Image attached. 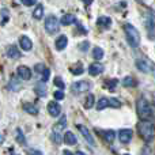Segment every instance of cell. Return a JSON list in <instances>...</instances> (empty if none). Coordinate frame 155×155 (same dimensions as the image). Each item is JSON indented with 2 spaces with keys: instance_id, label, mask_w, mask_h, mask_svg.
<instances>
[{
  "instance_id": "cell-1",
  "label": "cell",
  "mask_w": 155,
  "mask_h": 155,
  "mask_svg": "<svg viewBox=\"0 0 155 155\" xmlns=\"http://www.w3.org/2000/svg\"><path fill=\"white\" fill-rule=\"evenodd\" d=\"M137 131H139L142 139L146 140V142H151V140L154 139V135H155L154 125L148 120H142L140 121V123L137 124Z\"/></svg>"
},
{
  "instance_id": "cell-2",
  "label": "cell",
  "mask_w": 155,
  "mask_h": 155,
  "mask_svg": "<svg viewBox=\"0 0 155 155\" xmlns=\"http://www.w3.org/2000/svg\"><path fill=\"white\" fill-rule=\"evenodd\" d=\"M136 110H137V116H139L140 120H150V118L153 117V109H151L148 101L144 98L137 99Z\"/></svg>"
},
{
  "instance_id": "cell-3",
  "label": "cell",
  "mask_w": 155,
  "mask_h": 155,
  "mask_svg": "<svg viewBox=\"0 0 155 155\" xmlns=\"http://www.w3.org/2000/svg\"><path fill=\"white\" fill-rule=\"evenodd\" d=\"M124 31H125V35H127V40H128L129 45L134 46V48H137L140 44V34L136 29H135L132 25L127 23L124 25Z\"/></svg>"
},
{
  "instance_id": "cell-4",
  "label": "cell",
  "mask_w": 155,
  "mask_h": 155,
  "mask_svg": "<svg viewBox=\"0 0 155 155\" xmlns=\"http://www.w3.org/2000/svg\"><path fill=\"white\" fill-rule=\"evenodd\" d=\"M105 107H116V109H118V107H121V102L118 99L104 97V98H101L97 102V110H102Z\"/></svg>"
},
{
  "instance_id": "cell-5",
  "label": "cell",
  "mask_w": 155,
  "mask_h": 155,
  "mask_svg": "<svg viewBox=\"0 0 155 155\" xmlns=\"http://www.w3.org/2000/svg\"><path fill=\"white\" fill-rule=\"evenodd\" d=\"M60 29V21L56 18L54 15H49L48 18L45 19V30L49 34H54L57 33Z\"/></svg>"
},
{
  "instance_id": "cell-6",
  "label": "cell",
  "mask_w": 155,
  "mask_h": 155,
  "mask_svg": "<svg viewBox=\"0 0 155 155\" xmlns=\"http://www.w3.org/2000/svg\"><path fill=\"white\" fill-rule=\"evenodd\" d=\"M88 90H90V83L84 82V80H82V82H76L71 86V91H72L74 94H76V95L80 94V93H84V91H88Z\"/></svg>"
},
{
  "instance_id": "cell-7",
  "label": "cell",
  "mask_w": 155,
  "mask_h": 155,
  "mask_svg": "<svg viewBox=\"0 0 155 155\" xmlns=\"http://www.w3.org/2000/svg\"><path fill=\"white\" fill-rule=\"evenodd\" d=\"M136 65H137V68H139L142 72L151 74V72H154V70H155L154 64L151 61H148V60H137Z\"/></svg>"
},
{
  "instance_id": "cell-8",
  "label": "cell",
  "mask_w": 155,
  "mask_h": 155,
  "mask_svg": "<svg viewBox=\"0 0 155 155\" xmlns=\"http://www.w3.org/2000/svg\"><path fill=\"white\" fill-rule=\"evenodd\" d=\"M132 135H134V132H132L131 129H121V131L118 132V139H120V142L123 143V144H128L132 140Z\"/></svg>"
},
{
  "instance_id": "cell-9",
  "label": "cell",
  "mask_w": 155,
  "mask_h": 155,
  "mask_svg": "<svg viewBox=\"0 0 155 155\" xmlns=\"http://www.w3.org/2000/svg\"><path fill=\"white\" fill-rule=\"evenodd\" d=\"M48 112L52 117H57V116H60V113H61V107H60V105L57 104V102H49Z\"/></svg>"
},
{
  "instance_id": "cell-10",
  "label": "cell",
  "mask_w": 155,
  "mask_h": 155,
  "mask_svg": "<svg viewBox=\"0 0 155 155\" xmlns=\"http://www.w3.org/2000/svg\"><path fill=\"white\" fill-rule=\"evenodd\" d=\"M104 70L105 68L101 63H94V64H91L90 68H88V74H90L91 76H97V75L104 72Z\"/></svg>"
},
{
  "instance_id": "cell-11",
  "label": "cell",
  "mask_w": 155,
  "mask_h": 155,
  "mask_svg": "<svg viewBox=\"0 0 155 155\" xmlns=\"http://www.w3.org/2000/svg\"><path fill=\"white\" fill-rule=\"evenodd\" d=\"M18 75L21 79L29 80L30 78H31V71H30V68L25 67V65H21V67H18Z\"/></svg>"
},
{
  "instance_id": "cell-12",
  "label": "cell",
  "mask_w": 155,
  "mask_h": 155,
  "mask_svg": "<svg viewBox=\"0 0 155 155\" xmlns=\"http://www.w3.org/2000/svg\"><path fill=\"white\" fill-rule=\"evenodd\" d=\"M78 129H79L80 132H82V135H83V137H84L86 140H87V143L88 144H91V146H94V139H93V136H91V134H90V131H88L87 128H86L84 125H78Z\"/></svg>"
},
{
  "instance_id": "cell-13",
  "label": "cell",
  "mask_w": 155,
  "mask_h": 155,
  "mask_svg": "<svg viewBox=\"0 0 155 155\" xmlns=\"http://www.w3.org/2000/svg\"><path fill=\"white\" fill-rule=\"evenodd\" d=\"M21 46H22V49L23 51H31V48H33V42H31V40H30L29 37H26V35H22L21 37Z\"/></svg>"
},
{
  "instance_id": "cell-14",
  "label": "cell",
  "mask_w": 155,
  "mask_h": 155,
  "mask_svg": "<svg viewBox=\"0 0 155 155\" xmlns=\"http://www.w3.org/2000/svg\"><path fill=\"white\" fill-rule=\"evenodd\" d=\"M7 56L10 57V59H14V60H18V59H21V52L18 51V48H15V46H10V48L7 49Z\"/></svg>"
},
{
  "instance_id": "cell-15",
  "label": "cell",
  "mask_w": 155,
  "mask_h": 155,
  "mask_svg": "<svg viewBox=\"0 0 155 155\" xmlns=\"http://www.w3.org/2000/svg\"><path fill=\"white\" fill-rule=\"evenodd\" d=\"M67 44H68V38L65 37L64 34L60 35V37L56 40V49H59V51H63V49H65Z\"/></svg>"
},
{
  "instance_id": "cell-16",
  "label": "cell",
  "mask_w": 155,
  "mask_h": 155,
  "mask_svg": "<svg viewBox=\"0 0 155 155\" xmlns=\"http://www.w3.org/2000/svg\"><path fill=\"white\" fill-rule=\"evenodd\" d=\"M76 22V18H75V15H64L61 19H60V25H63V26H68V25H71V23H75Z\"/></svg>"
},
{
  "instance_id": "cell-17",
  "label": "cell",
  "mask_w": 155,
  "mask_h": 155,
  "mask_svg": "<svg viewBox=\"0 0 155 155\" xmlns=\"http://www.w3.org/2000/svg\"><path fill=\"white\" fill-rule=\"evenodd\" d=\"M97 23H98V26H101V27L109 29L110 25H112V21H110V18H107V16H101V18L97 21Z\"/></svg>"
},
{
  "instance_id": "cell-18",
  "label": "cell",
  "mask_w": 155,
  "mask_h": 155,
  "mask_svg": "<svg viewBox=\"0 0 155 155\" xmlns=\"http://www.w3.org/2000/svg\"><path fill=\"white\" fill-rule=\"evenodd\" d=\"M67 127V117L65 116H61V118H60V121L54 125V128H53V131H56V132H59V131H63V129Z\"/></svg>"
},
{
  "instance_id": "cell-19",
  "label": "cell",
  "mask_w": 155,
  "mask_h": 155,
  "mask_svg": "<svg viewBox=\"0 0 155 155\" xmlns=\"http://www.w3.org/2000/svg\"><path fill=\"white\" fill-rule=\"evenodd\" d=\"M64 142L67 143V144H76L78 139H76V136L72 134V132H67V134L64 135Z\"/></svg>"
},
{
  "instance_id": "cell-20",
  "label": "cell",
  "mask_w": 155,
  "mask_h": 155,
  "mask_svg": "<svg viewBox=\"0 0 155 155\" xmlns=\"http://www.w3.org/2000/svg\"><path fill=\"white\" fill-rule=\"evenodd\" d=\"M102 136H104V139L106 140L107 143H113V140H114V131H104L102 132Z\"/></svg>"
},
{
  "instance_id": "cell-21",
  "label": "cell",
  "mask_w": 155,
  "mask_h": 155,
  "mask_svg": "<svg viewBox=\"0 0 155 155\" xmlns=\"http://www.w3.org/2000/svg\"><path fill=\"white\" fill-rule=\"evenodd\" d=\"M71 72H72L74 75H82L83 74V64L82 63H76V64H74L72 67H71Z\"/></svg>"
},
{
  "instance_id": "cell-22",
  "label": "cell",
  "mask_w": 155,
  "mask_h": 155,
  "mask_svg": "<svg viewBox=\"0 0 155 155\" xmlns=\"http://www.w3.org/2000/svg\"><path fill=\"white\" fill-rule=\"evenodd\" d=\"M23 109L26 110L27 113H30V114H33V116L38 114V109L34 106V105H31V104H25V105H23Z\"/></svg>"
},
{
  "instance_id": "cell-23",
  "label": "cell",
  "mask_w": 155,
  "mask_h": 155,
  "mask_svg": "<svg viewBox=\"0 0 155 155\" xmlns=\"http://www.w3.org/2000/svg\"><path fill=\"white\" fill-rule=\"evenodd\" d=\"M15 137H16V142L19 143V144H25L26 143V139H25V135L23 132H22V129H16L15 131Z\"/></svg>"
},
{
  "instance_id": "cell-24",
  "label": "cell",
  "mask_w": 155,
  "mask_h": 155,
  "mask_svg": "<svg viewBox=\"0 0 155 155\" xmlns=\"http://www.w3.org/2000/svg\"><path fill=\"white\" fill-rule=\"evenodd\" d=\"M123 84L125 86V87H135V86H136V80L132 76H127V78H124Z\"/></svg>"
},
{
  "instance_id": "cell-25",
  "label": "cell",
  "mask_w": 155,
  "mask_h": 155,
  "mask_svg": "<svg viewBox=\"0 0 155 155\" xmlns=\"http://www.w3.org/2000/svg\"><path fill=\"white\" fill-rule=\"evenodd\" d=\"M94 102H95V98H94V95H93V94H88V95L86 97L84 107H86V109H90V107H93Z\"/></svg>"
},
{
  "instance_id": "cell-26",
  "label": "cell",
  "mask_w": 155,
  "mask_h": 155,
  "mask_svg": "<svg viewBox=\"0 0 155 155\" xmlns=\"http://www.w3.org/2000/svg\"><path fill=\"white\" fill-rule=\"evenodd\" d=\"M44 15V7L41 4H38V7L34 10V12H33V16H34L35 19H41Z\"/></svg>"
},
{
  "instance_id": "cell-27",
  "label": "cell",
  "mask_w": 155,
  "mask_h": 155,
  "mask_svg": "<svg viewBox=\"0 0 155 155\" xmlns=\"http://www.w3.org/2000/svg\"><path fill=\"white\" fill-rule=\"evenodd\" d=\"M93 56H94V59L101 60L102 57H104V51H102L101 48H98V46H95V48L93 49Z\"/></svg>"
},
{
  "instance_id": "cell-28",
  "label": "cell",
  "mask_w": 155,
  "mask_h": 155,
  "mask_svg": "<svg viewBox=\"0 0 155 155\" xmlns=\"http://www.w3.org/2000/svg\"><path fill=\"white\" fill-rule=\"evenodd\" d=\"M35 91H37V94H38L40 97H44V95H45V94H46V88H45V86H44V82L35 86Z\"/></svg>"
},
{
  "instance_id": "cell-29",
  "label": "cell",
  "mask_w": 155,
  "mask_h": 155,
  "mask_svg": "<svg viewBox=\"0 0 155 155\" xmlns=\"http://www.w3.org/2000/svg\"><path fill=\"white\" fill-rule=\"evenodd\" d=\"M106 86H107V88H109L110 91H113V90L116 88V86H117V80H116V79H110V80H107Z\"/></svg>"
},
{
  "instance_id": "cell-30",
  "label": "cell",
  "mask_w": 155,
  "mask_h": 155,
  "mask_svg": "<svg viewBox=\"0 0 155 155\" xmlns=\"http://www.w3.org/2000/svg\"><path fill=\"white\" fill-rule=\"evenodd\" d=\"M52 139H53L54 143H57V144L61 143V136H60L59 132H56V131H53V134H52Z\"/></svg>"
},
{
  "instance_id": "cell-31",
  "label": "cell",
  "mask_w": 155,
  "mask_h": 155,
  "mask_svg": "<svg viewBox=\"0 0 155 155\" xmlns=\"http://www.w3.org/2000/svg\"><path fill=\"white\" fill-rule=\"evenodd\" d=\"M49 76H51V70H48V68H45V70L42 71V82L45 83L46 80L49 79Z\"/></svg>"
},
{
  "instance_id": "cell-32",
  "label": "cell",
  "mask_w": 155,
  "mask_h": 155,
  "mask_svg": "<svg viewBox=\"0 0 155 155\" xmlns=\"http://www.w3.org/2000/svg\"><path fill=\"white\" fill-rule=\"evenodd\" d=\"M54 84H56L57 87H60V88H61V90H64V87H65L64 82H63V80L60 79V78H56V79H54Z\"/></svg>"
},
{
  "instance_id": "cell-33",
  "label": "cell",
  "mask_w": 155,
  "mask_h": 155,
  "mask_svg": "<svg viewBox=\"0 0 155 155\" xmlns=\"http://www.w3.org/2000/svg\"><path fill=\"white\" fill-rule=\"evenodd\" d=\"M54 98L56 99H63L64 98V93H63L61 88H60L59 91H54Z\"/></svg>"
},
{
  "instance_id": "cell-34",
  "label": "cell",
  "mask_w": 155,
  "mask_h": 155,
  "mask_svg": "<svg viewBox=\"0 0 155 155\" xmlns=\"http://www.w3.org/2000/svg\"><path fill=\"white\" fill-rule=\"evenodd\" d=\"M37 3V0H22V4H25L26 7H30V5H34Z\"/></svg>"
},
{
  "instance_id": "cell-35",
  "label": "cell",
  "mask_w": 155,
  "mask_h": 155,
  "mask_svg": "<svg viewBox=\"0 0 155 155\" xmlns=\"http://www.w3.org/2000/svg\"><path fill=\"white\" fill-rule=\"evenodd\" d=\"M34 68H35V72H37V74H42V71L45 70V67H44V64H37Z\"/></svg>"
},
{
  "instance_id": "cell-36",
  "label": "cell",
  "mask_w": 155,
  "mask_h": 155,
  "mask_svg": "<svg viewBox=\"0 0 155 155\" xmlns=\"http://www.w3.org/2000/svg\"><path fill=\"white\" fill-rule=\"evenodd\" d=\"M88 45H90V44H88L87 41H84V42H83V44H80V51H83V52H87Z\"/></svg>"
},
{
  "instance_id": "cell-37",
  "label": "cell",
  "mask_w": 155,
  "mask_h": 155,
  "mask_svg": "<svg viewBox=\"0 0 155 155\" xmlns=\"http://www.w3.org/2000/svg\"><path fill=\"white\" fill-rule=\"evenodd\" d=\"M83 2H84V4H86V5H90L91 3H93V0H83Z\"/></svg>"
},
{
  "instance_id": "cell-38",
  "label": "cell",
  "mask_w": 155,
  "mask_h": 155,
  "mask_svg": "<svg viewBox=\"0 0 155 155\" xmlns=\"http://www.w3.org/2000/svg\"><path fill=\"white\" fill-rule=\"evenodd\" d=\"M3 142H4V136H3V135H0V144H2Z\"/></svg>"
},
{
  "instance_id": "cell-39",
  "label": "cell",
  "mask_w": 155,
  "mask_h": 155,
  "mask_svg": "<svg viewBox=\"0 0 155 155\" xmlns=\"http://www.w3.org/2000/svg\"><path fill=\"white\" fill-rule=\"evenodd\" d=\"M137 2H139V3H143V0H137Z\"/></svg>"
}]
</instances>
